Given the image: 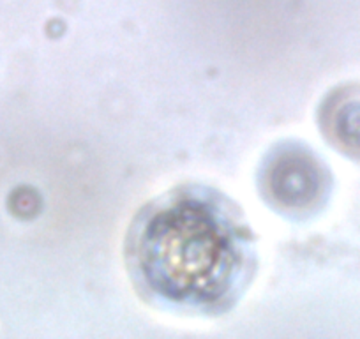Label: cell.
I'll return each mask as SVG.
<instances>
[{
  "mask_svg": "<svg viewBox=\"0 0 360 339\" xmlns=\"http://www.w3.org/2000/svg\"><path fill=\"white\" fill-rule=\"evenodd\" d=\"M127 252L145 292L186 311L228 309L255 269V242L242 214L203 186L173 189L141 210Z\"/></svg>",
  "mask_w": 360,
  "mask_h": 339,
  "instance_id": "obj_1",
  "label": "cell"
},
{
  "mask_svg": "<svg viewBox=\"0 0 360 339\" xmlns=\"http://www.w3.org/2000/svg\"><path fill=\"white\" fill-rule=\"evenodd\" d=\"M263 195L278 210L304 216L327 196L328 175L316 154L300 143H283L259 170Z\"/></svg>",
  "mask_w": 360,
  "mask_h": 339,
  "instance_id": "obj_2",
  "label": "cell"
},
{
  "mask_svg": "<svg viewBox=\"0 0 360 339\" xmlns=\"http://www.w3.org/2000/svg\"><path fill=\"white\" fill-rule=\"evenodd\" d=\"M321 126L341 151L360 155V89L345 87L334 92L321 110Z\"/></svg>",
  "mask_w": 360,
  "mask_h": 339,
  "instance_id": "obj_3",
  "label": "cell"
}]
</instances>
